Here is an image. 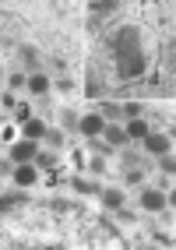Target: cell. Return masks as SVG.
<instances>
[{
    "mask_svg": "<svg viewBox=\"0 0 176 250\" xmlns=\"http://www.w3.org/2000/svg\"><path fill=\"white\" fill-rule=\"evenodd\" d=\"M36 155H39V141H25V138H18L11 145V162L14 166H25V162H36Z\"/></svg>",
    "mask_w": 176,
    "mask_h": 250,
    "instance_id": "cell-1",
    "label": "cell"
},
{
    "mask_svg": "<svg viewBox=\"0 0 176 250\" xmlns=\"http://www.w3.org/2000/svg\"><path fill=\"white\" fill-rule=\"evenodd\" d=\"M137 205H141V211H166L169 205H166V190H155V187H145L137 194Z\"/></svg>",
    "mask_w": 176,
    "mask_h": 250,
    "instance_id": "cell-2",
    "label": "cell"
},
{
    "mask_svg": "<svg viewBox=\"0 0 176 250\" xmlns=\"http://www.w3.org/2000/svg\"><path fill=\"white\" fill-rule=\"evenodd\" d=\"M78 130H81L85 138H102V130H106V120L99 113H85L81 120H78Z\"/></svg>",
    "mask_w": 176,
    "mask_h": 250,
    "instance_id": "cell-3",
    "label": "cell"
},
{
    "mask_svg": "<svg viewBox=\"0 0 176 250\" xmlns=\"http://www.w3.org/2000/svg\"><path fill=\"white\" fill-rule=\"evenodd\" d=\"M141 145H145V152H152V155H158V159L173 152V138H169V134H148Z\"/></svg>",
    "mask_w": 176,
    "mask_h": 250,
    "instance_id": "cell-4",
    "label": "cell"
},
{
    "mask_svg": "<svg viewBox=\"0 0 176 250\" xmlns=\"http://www.w3.org/2000/svg\"><path fill=\"white\" fill-rule=\"evenodd\" d=\"M11 180L18 183V187H36V183H39V169H36L32 162H25V166H14Z\"/></svg>",
    "mask_w": 176,
    "mask_h": 250,
    "instance_id": "cell-5",
    "label": "cell"
},
{
    "mask_svg": "<svg viewBox=\"0 0 176 250\" xmlns=\"http://www.w3.org/2000/svg\"><path fill=\"white\" fill-rule=\"evenodd\" d=\"M50 88H53V81L46 78L42 71H36V74H28V88H25L28 95H46Z\"/></svg>",
    "mask_w": 176,
    "mask_h": 250,
    "instance_id": "cell-6",
    "label": "cell"
},
{
    "mask_svg": "<svg viewBox=\"0 0 176 250\" xmlns=\"http://www.w3.org/2000/svg\"><path fill=\"white\" fill-rule=\"evenodd\" d=\"M21 138H25V141H39V138H46V124L39 120V116H32L28 124H21Z\"/></svg>",
    "mask_w": 176,
    "mask_h": 250,
    "instance_id": "cell-7",
    "label": "cell"
},
{
    "mask_svg": "<svg viewBox=\"0 0 176 250\" xmlns=\"http://www.w3.org/2000/svg\"><path fill=\"white\" fill-rule=\"evenodd\" d=\"M123 134H127V141H145L152 130H148V124H145V120H127Z\"/></svg>",
    "mask_w": 176,
    "mask_h": 250,
    "instance_id": "cell-8",
    "label": "cell"
},
{
    "mask_svg": "<svg viewBox=\"0 0 176 250\" xmlns=\"http://www.w3.org/2000/svg\"><path fill=\"white\" fill-rule=\"evenodd\" d=\"M102 138H106V145H113V148L127 145V134H123V127H117V124H106V130H102Z\"/></svg>",
    "mask_w": 176,
    "mask_h": 250,
    "instance_id": "cell-9",
    "label": "cell"
},
{
    "mask_svg": "<svg viewBox=\"0 0 176 250\" xmlns=\"http://www.w3.org/2000/svg\"><path fill=\"white\" fill-rule=\"evenodd\" d=\"M25 88H28V74H25V71L7 74V92H25Z\"/></svg>",
    "mask_w": 176,
    "mask_h": 250,
    "instance_id": "cell-10",
    "label": "cell"
},
{
    "mask_svg": "<svg viewBox=\"0 0 176 250\" xmlns=\"http://www.w3.org/2000/svg\"><path fill=\"white\" fill-rule=\"evenodd\" d=\"M21 63H25L28 74H36V71H39V53H36L32 46H25V49H21Z\"/></svg>",
    "mask_w": 176,
    "mask_h": 250,
    "instance_id": "cell-11",
    "label": "cell"
},
{
    "mask_svg": "<svg viewBox=\"0 0 176 250\" xmlns=\"http://www.w3.org/2000/svg\"><path fill=\"white\" fill-rule=\"evenodd\" d=\"M102 201H106V208H113V211H120L127 197H123V190H106V194H102Z\"/></svg>",
    "mask_w": 176,
    "mask_h": 250,
    "instance_id": "cell-12",
    "label": "cell"
},
{
    "mask_svg": "<svg viewBox=\"0 0 176 250\" xmlns=\"http://www.w3.org/2000/svg\"><path fill=\"white\" fill-rule=\"evenodd\" d=\"M32 166H36V169H57V155L53 152H39Z\"/></svg>",
    "mask_w": 176,
    "mask_h": 250,
    "instance_id": "cell-13",
    "label": "cell"
},
{
    "mask_svg": "<svg viewBox=\"0 0 176 250\" xmlns=\"http://www.w3.org/2000/svg\"><path fill=\"white\" fill-rule=\"evenodd\" d=\"M120 113L127 120H141V103H127V106H120Z\"/></svg>",
    "mask_w": 176,
    "mask_h": 250,
    "instance_id": "cell-14",
    "label": "cell"
},
{
    "mask_svg": "<svg viewBox=\"0 0 176 250\" xmlns=\"http://www.w3.org/2000/svg\"><path fill=\"white\" fill-rule=\"evenodd\" d=\"M14 120H18V124H28V120H32V106H28V103H18V109H14Z\"/></svg>",
    "mask_w": 176,
    "mask_h": 250,
    "instance_id": "cell-15",
    "label": "cell"
},
{
    "mask_svg": "<svg viewBox=\"0 0 176 250\" xmlns=\"http://www.w3.org/2000/svg\"><path fill=\"white\" fill-rule=\"evenodd\" d=\"M158 169H162L166 176H173V173H176V159H173V152H169V155H162V162H158Z\"/></svg>",
    "mask_w": 176,
    "mask_h": 250,
    "instance_id": "cell-16",
    "label": "cell"
},
{
    "mask_svg": "<svg viewBox=\"0 0 176 250\" xmlns=\"http://www.w3.org/2000/svg\"><path fill=\"white\" fill-rule=\"evenodd\" d=\"M0 106H4V109H18V95H14V92H4V95H0Z\"/></svg>",
    "mask_w": 176,
    "mask_h": 250,
    "instance_id": "cell-17",
    "label": "cell"
},
{
    "mask_svg": "<svg viewBox=\"0 0 176 250\" xmlns=\"http://www.w3.org/2000/svg\"><path fill=\"white\" fill-rule=\"evenodd\" d=\"M46 145H50L53 152H60V148H63V134H50V130H46Z\"/></svg>",
    "mask_w": 176,
    "mask_h": 250,
    "instance_id": "cell-18",
    "label": "cell"
},
{
    "mask_svg": "<svg viewBox=\"0 0 176 250\" xmlns=\"http://www.w3.org/2000/svg\"><path fill=\"white\" fill-rule=\"evenodd\" d=\"M60 120L67 124V127H78V120H81V116H78L74 109H63V113H60Z\"/></svg>",
    "mask_w": 176,
    "mask_h": 250,
    "instance_id": "cell-19",
    "label": "cell"
},
{
    "mask_svg": "<svg viewBox=\"0 0 176 250\" xmlns=\"http://www.w3.org/2000/svg\"><path fill=\"white\" fill-rule=\"evenodd\" d=\"M88 169H92L95 176H102V173H106V159H102V155H95V159H92V166H88Z\"/></svg>",
    "mask_w": 176,
    "mask_h": 250,
    "instance_id": "cell-20",
    "label": "cell"
},
{
    "mask_svg": "<svg viewBox=\"0 0 176 250\" xmlns=\"http://www.w3.org/2000/svg\"><path fill=\"white\" fill-rule=\"evenodd\" d=\"M14 173V162L11 159H0V176H11Z\"/></svg>",
    "mask_w": 176,
    "mask_h": 250,
    "instance_id": "cell-21",
    "label": "cell"
},
{
    "mask_svg": "<svg viewBox=\"0 0 176 250\" xmlns=\"http://www.w3.org/2000/svg\"><path fill=\"white\" fill-rule=\"evenodd\" d=\"M57 88H60V92H74V81H71V78H60Z\"/></svg>",
    "mask_w": 176,
    "mask_h": 250,
    "instance_id": "cell-22",
    "label": "cell"
},
{
    "mask_svg": "<svg viewBox=\"0 0 176 250\" xmlns=\"http://www.w3.org/2000/svg\"><path fill=\"white\" fill-rule=\"evenodd\" d=\"M0 141H7V145H14V141H18V130H14V127H7V130H4V138H0Z\"/></svg>",
    "mask_w": 176,
    "mask_h": 250,
    "instance_id": "cell-23",
    "label": "cell"
},
{
    "mask_svg": "<svg viewBox=\"0 0 176 250\" xmlns=\"http://www.w3.org/2000/svg\"><path fill=\"white\" fill-rule=\"evenodd\" d=\"M127 183H141V169H131V173H127Z\"/></svg>",
    "mask_w": 176,
    "mask_h": 250,
    "instance_id": "cell-24",
    "label": "cell"
}]
</instances>
